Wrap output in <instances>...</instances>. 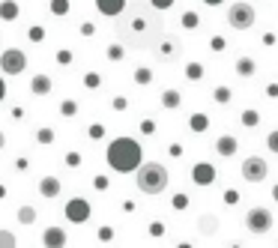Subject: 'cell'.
I'll use <instances>...</instances> for the list:
<instances>
[{
    "label": "cell",
    "mask_w": 278,
    "mask_h": 248,
    "mask_svg": "<svg viewBox=\"0 0 278 248\" xmlns=\"http://www.w3.org/2000/svg\"><path fill=\"white\" fill-rule=\"evenodd\" d=\"M66 218H69L72 224H84V221L90 218V203H87L84 197H72V200L66 203Z\"/></svg>",
    "instance_id": "cell-9"
},
{
    "label": "cell",
    "mask_w": 278,
    "mask_h": 248,
    "mask_svg": "<svg viewBox=\"0 0 278 248\" xmlns=\"http://www.w3.org/2000/svg\"><path fill=\"white\" fill-rule=\"evenodd\" d=\"M36 141H39V144H51V141H54V129H39V132H36Z\"/></svg>",
    "instance_id": "cell-29"
},
{
    "label": "cell",
    "mask_w": 278,
    "mask_h": 248,
    "mask_svg": "<svg viewBox=\"0 0 278 248\" xmlns=\"http://www.w3.org/2000/svg\"><path fill=\"white\" fill-rule=\"evenodd\" d=\"M171 206H174V210H180V213H183V210H188V194H174Z\"/></svg>",
    "instance_id": "cell-28"
},
{
    "label": "cell",
    "mask_w": 278,
    "mask_h": 248,
    "mask_svg": "<svg viewBox=\"0 0 278 248\" xmlns=\"http://www.w3.org/2000/svg\"><path fill=\"white\" fill-rule=\"evenodd\" d=\"M39 194L42 197H57L60 194V180L57 177H42L39 180Z\"/></svg>",
    "instance_id": "cell-13"
},
{
    "label": "cell",
    "mask_w": 278,
    "mask_h": 248,
    "mask_svg": "<svg viewBox=\"0 0 278 248\" xmlns=\"http://www.w3.org/2000/svg\"><path fill=\"white\" fill-rule=\"evenodd\" d=\"M51 87H54V81H51L48 75H33V81H30L33 96H48L51 93Z\"/></svg>",
    "instance_id": "cell-14"
},
{
    "label": "cell",
    "mask_w": 278,
    "mask_h": 248,
    "mask_svg": "<svg viewBox=\"0 0 278 248\" xmlns=\"http://www.w3.org/2000/svg\"><path fill=\"white\" fill-rule=\"evenodd\" d=\"M230 99H233V90L224 87V84H218L216 90H213V102H216V105H227Z\"/></svg>",
    "instance_id": "cell-20"
},
{
    "label": "cell",
    "mask_w": 278,
    "mask_h": 248,
    "mask_svg": "<svg viewBox=\"0 0 278 248\" xmlns=\"http://www.w3.org/2000/svg\"><path fill=\"white\" fill-rule=\"evenodd\" d=\"M96 188L105 191V188H108V177H96Z\"/></svg>",
    "instance_id": "cell-46"
},
{
    "label": "cell",
    "mask_w": 278,
    "mask_h": 248,
    "mask_svg": "<svg viewBox=\"0 0 278 248\" xmlns=\"http://www.w3.org/2000/svg\"><path fill=\"white\" fill-rule=\"evenodd\" d=\"M275 33H263V45H266V48H272V45H275Z\"/></svg>",
    "instance_id": "cell-40"
},
{
    "label": "cell",
    "mask_w": 278,
    "mask_h": 248,
    "mask_svg": "<svg viewBox=\"0 0 278 248\" xmlns=\"http://www.w3.org/2000/svg\"><path fill=\"white\" fill-rule=\"evenodd\" d=\"M272 197H275V203H278V183H275V188H272Z\"/></svg>",
    "instance_id": "cell-52"
},
{
    "label": "cell",
    "mask_w": 278,
    "mask_h": 248,
    "mask_svg": "<svg viewBox=\"0 0 278 248\" xmlns=\"http://www.w3.org/2000/svg\"><path fill=\"white\" fill-rule=\"evenodd\" d=\"M114 108H117V111H126V108H129V102H126L123 96H117V99H114Z\"/></svg>",
    "instance_id": "cell-42"
},
{
    "label": "cell",
    "mask_w": 278,
    "mask_h": 248,
    "mask_svg": "<svg viewBox=\"0 0 278 248\" xmlns=\"http://www.w3.org/2000/svg\"><path fill=\"white\" fill-rule=\"evenodd\" d=\"M150 236H165V224L162 221H153L150 224Z\"/></svg>",
    "instance_id": "cell-33"
},
{
    "label": "cell",
    "mask_w": 278,
    "mask_h": 248,
    "mask_svg": "<svg viewBox=\"0 0 278 248\" xmlns=\"http://www.w3.org/2000/svg\"><path fill=\"white\" fill-rule=\"evenodd\" d=\"M254 21H257V12H254L251 3L236 0V3L227 6V24H230L233 30H248V27H254Z\"/></svg>",
    "instance_id": "cell-4"
},
{
    "label": "cell",
    "mask_w": 278,
    "mask_h": 248,
    "mask_svg": "<svg viewBox=\"0 0 278 248\" xmlns=\"http://www.w3.org/2000/svg\"><path fill=\"white\" fill-rule=\"evenodd\" d=\"M66 164H69V168H78V164H81V155H78V153H69V155H66Z\"/></svg>",
    "instance_id": "cell-35"
},
{
    "label": "cell",
    "mask_w": 278,
    "mask_h": 248,
    "mask_svg": "<svg viewBox=\"0 0 278 248\" xmlns=\"http://www.w3.org/2000/svg\"><path fill=\"white\" fill-rule=\"evenodd\" d=\"M233 69H236V75H240V78H251V75L257 72V63H254V57H240Z\"/></svg>",
    "instance_id": "cell-17"
},
{
    "label": "cell",
    "mask_w": 278,
    "mask_h": 248,
    "mask_svg": "<svg viewBox=\"0 0 278 248\" xmlns=\"http://www.w3.org/2000/svg\"><path fill=\"white\" fill-rule=\"evenodd\" d=\"M183 27L185 30H197L201 27V15L197 12H183Z\"/></svg>",
    "instance_id": "cell-23"
},
{
    "label": "cell",
    "mask_w": 278,
    "mask_h": 248,
    "mask_svg": "<svg viewBox=\"0 0 278 248\" xmlns=\"http://www.w3.org/2000/svg\"><path fill=\"white\" fill-rule=\"evenodd\" d=\"M81 33L84 36H93V24H81Z\"/></svg>",
    "instance_id": "cell-48"
},
{
    "label": "cell",
    "mask_w": 278,
    "mask_h": 248,
    "mask_svg": "<svg viewBox=\"0 0 278 248\" xmlns=\"http://www.w3.org/2000/svg\"><path fill=\"white\" fill-rule=\"evenodd\" d=\"M99 239H102V242H111V239H114V230H111V227H99Z\"/></svg>",
    "instance_id": "cell-34"
},
{
    "label": "cell",
    "mask_w": 278,
    "mask_h": 248,
    "mask_svg": "<svg viewBox=\"0 0 278 248\" xmlns=\"http://www.w3.org/2000/svg\"><path fill=\"white\" fill-rule=\"evenodd\" d=\"M155 60H162V63H177L180 57H183V51H185V45H183V39L180 36H174V33H165L158 42H155Z\"/></svg>",
    "instance_id": "cell-5"
},
{
    "label": "cell",
    "mask_w": 278,
    "mask_h": 248,
    "mask_svg": "<svg viewBox=\"0 0 278 248\" xmlns=\"http://www.w3.org/2000/svg\"><path fill=\"white\" fill-rule=\"evenodd\" d=\"M191 180H194L197 186H213V183H216V168H213L210 161H197V164L191 168Z\"/></svg>",
    "instance_id": "cell-10"
},
{
    "label": "cell",
    "mask_w": 278,
    "mask_h": 248,
    "mask_svg": "<svg viewBox=\"0 0 278 248\" xmlns=\"http://www.w3.org/2000/svg\"><path fill=\"white\" fill-rule=\"evenodd\" d=\"M60 111H63V117H75V114H78V105H75V102H63Z\"/></svg>",
    "instance_id": "cell-31"
},
{
    "label": "cell",
    "mask_w": 278,
    "mask_h": 248,
    "mask_svg": "<svg viewBox=\"0 0 278 248\" xmlns=\"http://www.w3.org/2000/svg\"><path fill=\"white\" fill-rule=\"evenodd\" d=\"M99 81H102V78H99V75H87V78H84V84H87V87H99Z\"/></svg>",
    "instance_id": "cell-39"
},
{
    "label": "cell",
    "mask_w": 278,
    "mask_h": 248,
    "mask_svg": "<svg viewBox=\"0 0 278 248\" xmlns=\"http://www.w3.org/2000/svg\"><path fill=\"white\" fill-rule=\"evenodd\" d=\"M204 75H207L204 63H188V66H185V78H188V81H201Z\"/></svg>",
    "instance_id": "cell-21"
},
{
    "label": "cell",
    "mask_w": 278,
    "mask_h": 248,
    "mask_svg": "<svg viewBox=\"0 0 278 248\" xmlns=\"http://www.w3.org/2000/svg\"><path fill=\"white\" fill-rule=\"evenodd\" d=\"M3 96H6V84H3V78H0V102H3Z\"/></svg>",
    "instance_id": "cell-49"
},
{
    "label": "cell",
    "mask_w": 278,
    "mask_h": 248,
    "mask_svg": "<svg viewBox=\"0 0 278 248\" xmlns=\"http://www.w3.org/2000/svg\"><path fill=\"white\" fill-rule=\"evenodd\" d=\"M188 129L197 132V135H204V132L210 129V117H207V114H191V117H188Z\"/></svg>",
    "instance_id": "cell-19"
},
{
    "label": "cell",
    "mask_w": 278,
    "mask_h": 248,
    "mask_svg": "<svg viewBox=\"0 0 278 248\" xmlns=\"http://www.w3.org/2000/svg\"><path fill=\"white\" fill-rule=\"evenodd\" d=\"M126 57V45H108V60H123Z\"/></svg>",
    "instance_id": "cell-26"
},
{
    "label": "cell",
    "mask_w": 278,
    "mask_h": 248,
    "mask_svg": "<svg viewBox=\"0 0 278 248\" xmlns=\"http://www.w3.org/2000/svg\"><path fill=\"white\" fill-rule=\"evenodd\" d=\"M150 3H153L155 9H171L174 6V0H150Z\"/></svg>",
    "instance_id": "cell-37"
},
{
    "label": "cell",
    "mask_w": 278,
    "mask_h": 248,
    "mask_svg": "<svg viewBox=\"0 0 278 248\" xmlns=\"http://www.w3.org/2000/svg\"><path fill=\"white\" fill-rule=\"evenodd\" d=\"M114 30H117V39L126 48H135V51L155 48V42L165 36L162 9H155L153 3H144V0H132L117 15V27Z\"/></svg>",
    "instance_id": "cell-1"
},
{
    "label": "cell",
    "mask_w": 278,
    "mask_h": 248,
    "mask_svg": "<svg viewBox=\"0 0 278 248\" xmlns=\"http://www.w3.org/2000/svg\"><path fill=\"white\" fill-rule=\"evenodd\" d=\"M105 135V126H90V138H102Z\"/></svg>",
    "instance_id": "cell-43"
},
{
    "label": "cell",
    "mask_w": 278,
    "mask_h": 248,
    "mask_svg": "<svg viewBox=\"0 0 278 248\" xmlns=\"http://www.w3.org/2000/svg\"><path fill=\"white\" fill-rule=\"evenodd\" d=\"M168 153L177 158V155H183V147H180V144H171V147H168Z\"/></svg>",
    "instance_id": "cell-45"
},
{
    "label": "cell",
    "mask_w": 278,
    "mask_h": 248,
    "mask_svg": "<svg viewBox=\"0 0 278 248\" xmlns=\"http://www.w3.org/2000/svg\"><path fill=\"white\" fill-rule=\"evenodd\" d=\"M51 9H54V12H66V9H69V3H66V0H54V3H51Z\"/></svg>",
    "instance_id": "cell-38"
},
{
    "label": "cell",
    "mask_w": 278,
    "mask_h": 248,
    "mask_svg": "<svg viewBox=\"0 0 278 248\" xmlns=\"http://www.w3.org/2000/svg\"><path fill=\"white\" fill-rule=\"evenodd\" d=\"M197 230H201L204 236H213L218 230V216L216 213H204V216L197 218Z\"/></svg>",
    "instance_id": "cell-12"
},
{
    "label": "cell",
    "mask_w": 278,
    "mask_h": 248,
    "mask_svg": "<svg viewBox=\"0 0 278 248\" xmlns=\"http://www.w3.org/2000/svg\"><path fill=\"white\" fill-rule=\"evenodd\" d=\"M204 3H207V6H218V3H221V0H204Z\"/></svg>",
    "instance_id": "cell-51"
},
{
    "label": "cell",
    "mask_w": 278,
    "mask_h": 248,
    "mask_svg": "<svg viewBox=\"0 0 278 248\" xmlns=\"http://www.w3.org/2000/svg\"><path fill=\"white\" fill-rule=\"evenodd\" d=\"M0 69H3L6 75H21V72L27 69L24 51H18V48H6V51L0 54Z\"/></svg>",
    "instance_id": "cell-6"
},
{
    "label": "cell",
    "mask_w": 278,
    "mask_h": 248,
    "mask_svg": "<svg viewBox=\"0 0 278 248\" xmlns=\"http://www.w3.org/2000/svg\"><path fill=\"white\" fill-rule=\"evenodd\" d=\"M266 174H269V164L260 155H248L246 161H243V177H246L248 183H263Z\"/></svg>",
    "instance_id": "cell-8"
},
{
    "label": "cell",
    "mask_w": 278,
    "mask_h": 248,
    "mask_svg": "<svg viewBox=\"0 0 278 248\" xmlns=\"http://www.w3.org/2000/svg\"><path fill=\"white\" fill-rule=\"evenodd\" d=\"M266 96H269V99H278V84H275V81H272V84H266Z\"/></svg>",
    "instance_id": "cell-41"
},
{
    "label": "cell",
    "mask_w": 278,
    "mask_h": 248,
    "mask_svg": "<svg viewBox=\"0 0 278 248\" xmlns=\"http://www.w3.org/2000/svg\"><path fill=\"white\" fill-rule=\"evenodd\" d=\"M144 161V153H141V144L135 138H117L108 144V164L117 171V174H132L138 171Z\"/></svg>",
    "instance_id": "cell-2"
},
{
    "label": "cell",
    "mask_w": 278,
    "mask_h": 248,
    "mask_svg": "<svg viewBox=\"0 0 278 248\" xmlns=\"http://www.w3.org/2000/svg\"><path fill=\"white\" fill-rule=\"evenodd\" d=\"M210 48H213V51H224V48H227V39H224V36H213V39H210Z\"/></svg>",
    "instance_id": "cell-30"
},
{
    "label": "cell",
    "mask_w": 278,
    "mask_h": 248,
    "mask_svg": "<svg viewBox=\"0 0 278 248\" xmlns=\"http://www.w3.org/2000/svg\"><path fill=\"white\" fill-rule=\"evenodd\" d=\"M180 105H183V93H180V90H165V93H162V108L177 111Z\"/></svg>",
    "instance_id": "cell-18"
},
{
    "label": "cell",
    "mask_w": 278,
    "mask_h": 248,
    "mask_svg": "<svg viewBox=\"0 0 278 248\" xmlns=\"http://www.w3.org/2000/svg\"><path fill=\"white\" fill-rule=\"evenodd\" d=\"M246 227L251 233H269V227H272V213L263 210V206H254L246 216Z\"/></svg>",
    "instance_id": "cell-7"
},
{
    "label": "cell",
    "mask_w": 278,
    "mask_h": 248,
    "mask_svg": "<svg viewBox=\"0 0 278 248\" xmlns=\"http://www.w3.org/2000/svg\"><path fill=\"white\" fill-rule=\"evenodd\" d=\"M141 132H144V135H153V132H155V123H153V120H144V123H141Z\"/></svg>",
    "instance_id": "cell-36"
},
{
    "label": "cell",
    "mask_w": 278,
    "mask_h": 248,
    "mask_svg": "<svg viewBox=\"0 0 278 248\" xmlns=\"http://www.w3.org/2000/svg\"><path fill=\"white\" fill-rule=\"evenodd\" d=\"M57 60H60V63H69V60H72V54H69V51H60V54H57Z\"/></svg>",
    "instance_id": "cell-47"
},
{
    "label": "cell",
    "mask_w": 278,
    "mask_h": 248,
    "mask_svg": "<svg viewBox=\"0 0 278 248\" xmlns=\"http://www.w3.org/2000/svg\"><path fill=\"white\" fill-rule=\"evenodd\" d=\"M266 147H269V153H278V129L266 135Z\"/></svg>",
    "instance_id": "cell-32"
},
{
    "label": "cell",
    "mask_w": 278,
    "mask_h": 248,
    "mask_svg": "<svg viewBox=\"0 0 278 248\" xmlns=\"http://www.w3.org/2000/svg\"><path fill=\"white\" fill-rule=\"evenodd\" d=\"M96 9L102 15H120L126 9V0H96Z\"/></svg>",
    "instance_id": "cell-15"
},
{
    "label": "cell",
    "mask_w": 278,
    "mask_h": 248,
    "mask_svg": "<svg viewBox=\"0 0 278 248\" xmlns=\"http://www.w3.org/2000/svg\"><path fill=\"white\" fill-rule=\"evenodd\" d=\"M236 200H240L236 191H224V203H236Z\"/></svg>",
    "instance_id": "cell-44"
},
{
    "label": "cell",
    "mask_w": 278,
    "mask_h": 248,
    "mask_svg": "<svg viewBox=\"0 0 278 248\" xmlns=\"http://www.w3.org/2000/svg\"><path fill=\"white\" fill-rule=\"evenodd\" d=\"M240 120H243V126H246V129H254V126L260 123V114H257L254 108H246V111L240 114Z\"/></svg>",
    "instance_id": "cell-22"
},
{
    "label": "cell",
    "mask_w": 278,
    "mask_h": 248,
    "mask_svg": "<svg viewBox=\"0 0 278 248\" xmlns=\"http://www.w3.org/2000/svg\"><path fill=\"white\" fill-rule=\"evenodd\" d=\"M236 150H240V141H236L233 135H221L216 141V153L224 155V158H227V155H236Z\"/></svg>",
    "instance_id": "cell-11"
},
{
    "label": "cell",
    "mask_w": 278,
    "mask_h": 248,
    "mask_svg": "<svg viewBox=\"0 0 278 248\" xmlns=\"http://www.w3.org/2000/svg\"><path fill=\"white\" fill-rule=\"evenodd\" d=\"M150 81H153V69L138 66V69H135V84H150Z\"/></svg>",
    "instance_id": "cell-24"
},
{
    "label": "cell",
    "mask_w": 278,
    "mask_h": 248,
    "mask_svg": "<svg viewBox=\"0 0 278 248\" xmlns=\"http://www.w3.org/2000/svg\"><path fill=\"white\" fill-rule=\"evenodd\" d=\"M135 186L144 194H162L168 188V171L158 161H141V168L135 171Z\"/></svg>",
    "instance_id": "cell-3"
},
{
    "label": "cell",
    "mask_w": 278,
    "mask_h": 248,
    "mask_svg": "<svg viewBox=\"0 0 278 248\" xmlns=\"http://www.w3.org/2000/svg\"><path fill=\"white\" fill-rule=\"evenodd\" d=\"M18 221H21V224H33V221H36V210H33V206H21V210H18Z\"/></svg>",
    "instance_id": "cell-25"
},
{
    "label": "cell",
    "mask_w": 278,
    "mask_h": 248,
    "mask_svg": "<svg viewBox=\"0 0 278 248\" xmlns=\"http://www.w3.org/2000/svg\"><path fill=\"white\" fill-rule=\"evenodd\" d=\"M42 242L51 245V248H60V245H66V233H63L60 227H48V230L42 233Z\"/></svg>",
    "instance_id": "cell-16"
},
{
    "label": "cell",
    "mask_w": 278,
    "mask_h": 248,
    "mask_svg": "<svg viewBox=\"0 0 278 248\" xmlns=\"http://www.w3.org/2000/svg\"><path fill=\"white\" fill-rule=\"evenodd\" d=\"M3 147H6V135L0 132V150H3Z\"/></svg>",
    "instance_id": "cell-50"
},
{
    "label": "cell",
    "mask_w": 278,
    "mask_h": 248,
    "mask_svg": "<svg viewBox=\"0 0 278 248\" xmlns=\"http://www.w3.org/2000/svg\"><path fill=\"white\" fill-rule=\"evenodd\" d=\"M15 245H18V239L9 230H0V248H15Z\"/></svg>",
    "instance_id": "cell-27"
}]
</instances>
